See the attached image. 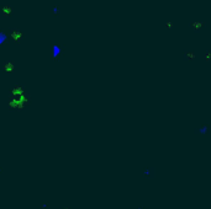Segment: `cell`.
<instances>
[{"label": "cell", "instance_id": "7a4b0ae2", "mask_svg": "<svg viewBox=\"0 0 211 209\" xmlns=\"http://www.w3.org/2000/svg\"><path fill=\"white\" fill-rule=\"evenodd\" d=\"M142 176H143L145 180H152L154 178V167H145L143 172H142Z\"/></svg>", "mask_w": 211, "mask_h": 209}, {"label": "cell", "instance_id": "277c9868", "mask_svg": "<svg viewBox=\"0 0 211 209\" xmlns=\"http://www.w3.org/2000/svg\"><path fill=\"white\" fill-rule=\"evenodd\" d=\"M136 209H149L147 206H140V207H137Z\"/></svg>", "mask_w": 211, "mask_h": 209}, {"label": "cell", "instance_id": "8992f818", "mask_svg": "<svg viewBox=\"0 0 211 209\" xmlns=\"http://www.w3.org/2000/svg\"><path fill=\"white\" fill-rule=\"evenodd\" d=\"M0 171H1V166H0Z\"/></svg>", "mask_w": 211, "mask_h": 209}, {"label": "cell", "instance_id": "3957f363", "mask_svg": "<svg viewBox=\"0 0 211 209\" xmlns=\"http://www.w3.org/2000/svg\"><path fill=\"white\" fill-rule=\"evenodd\" d=\"M49 206H51V203L48 201H42V204H41V209H48Z\"/></svg>", "mask_w": 211, "mask_h": 209}, {"label": "cell", "instance_id": "6da1fadb", "mask_svg": "<svg viewBox=\"0 0 211 209\" xmlns=\"http://www.w3.org/2000/svg\"><path fill=\"white\" fill-rule=\"evenodd\" d=\"M209 123H203L199 127H195L194 128V133L198 134V135H205L206 133L209 132Z\"/></svg>", "mask_w": 211, "mask_h": 209}, {"label": "cell", "instance_id": "5b68a950", "mask_svg": "<svg viewBox=\"0 0 211 209\" xmlns=\"http://www.w3.org/2000/svg\"><path fill=\"white\" fill-rule=\"evenodd\" d=\"M59 209H67V208H66V207H61V208H59Z\"/></svg>", "mask_w": 211, "mask_h": 209}]
</instances>
